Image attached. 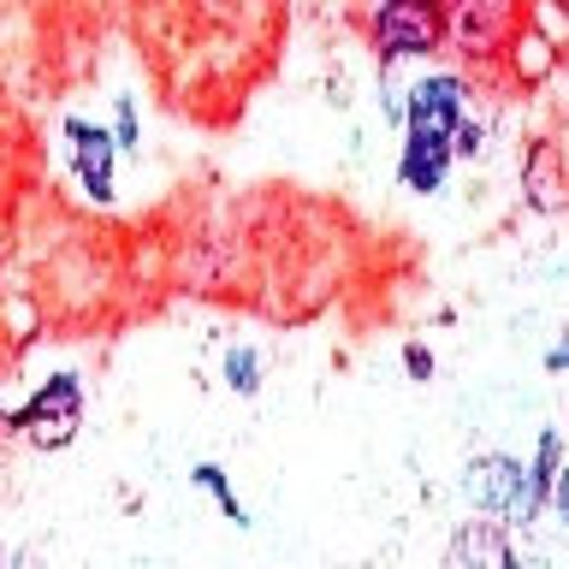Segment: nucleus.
Listing matches in <instances>:
<instances>
[{
  "label": "nucleus",
  "instance_id": "obj_1",
  "mask_svg": "<svg viewBox=\"0 0 569 569\" xmlns=\"http://www.w3.org/2000/svg\"><path fill=\"white\" fill-rule=\"evenodd\" d=\"M462 78H421L409 89V107H403V160H398V178L409 190H439L445 184V167H451V137H457V119H462Z\"/></svg>",
  "mask_w": 569,
  "mask_h": 569
},
{
  "label": "nucleus",
  "instance_id": "obj_2",
  "mask_svg": "<svg viewBox=\"0 0 569 569\" xmlns=\"http://www.w3.org/2000/svg\"><path fill=\"white\" fill-rule=\"evenodd\" d=\"M445 18V42H451L462 60L487 66L498 53H510L528 30V0H439Z\"/></svg>",
  "mask_w": 569,
  "mask_h": 569
},
{
  "label": "nucleus",
  "instance_id": "obj_3",
  "mask_svg": "<svg viewBox=\"0 0 569 569\" xmlns=\"http://www.w3.org/2000/svg\"><path fill=\"white\" fill-rule=\"evenodd\" d=\"M368 36H373L380 66H391V60H427V53L445 48L439 0H380L373 18H368Z\"/></svg>",
  "mask_w": 569,
  "mask_h": 569
},
{
  "label": "nucleus",
  "instance_id": "obj_4",
  "mask_svg": "<svg viewBox=\"0 0 569 569\" xmlns=\"http://www.w3.org/2000/svg\"><path fill=\"white\" fill-rule=\"evenodd\" d=\"M469 498L487 516H498V522H533V510H540V492H533L528 480V462L516 457H480L469 462Z\"/></svg>",
  "mask_w": 569,
  "mask_h": 569
},
{
  "label": "nucleus",
  "instance_id": "obj_5",
  "mask_svg": "<svg viewBox=\"0 0 569 569\" xmlns=\"http://www.w3.org/2000/svg\"><path fill=\"white\" fill-rule=\"evenodd\" d=\"M78 421H83V391L71 373H53V380L36 391V398L18 409V427H24L30 445H42V451H60V445L78 439Z\"/></svg>",
  "mask_w": 569,
  "mask_h": 569
},
{
  "label": "nucleus",
  "instance_id": "obj_6",
  "mask_svg": "<svg viewBox=\"0 0 569 569\" xmlns=\"http://www.w3.org/2000/svg\"><path fill=\"white\" fill-rule=\"evenodd\" d=\"M66 137H71V167H78V184L96 196V202H113V154L119 142L89 119H66Z\"/></svg>",
  "mask_w": 569,
  "mask_h": 569
},
{
  "label": "nucleus",
  "instance_id": "obj_7",
  "mask_svg": "<svg viewBox=\"0 0 569 569\" xmlns=\"http://www.w3.org/2000/svg\"><path fill=\"white\" fill-rule=\"evenodd\" d=\"M445 563L451 569H510L516 563V546L505 540V522L498 516H480V522H462L451 551H445Z\"/></svg>",
  "mask_w": 569,
  "mask_h": 569
},
{
  "label": "nucleus",
  "instance_id": "obj_8",
  "mask_svg": "<svg viewBox=\"0 0 569 569\" xmlns=\"http://www.w3.org/2000/svg\"><path fill=\"white\" fill-rule=\"evenodd\" d=\"M226 386L243 391V398H249V391H261V362H256V350H249V345L226 356Z\"/></svg>",
  "mask_w": 569,
  "mask_h": 569
},
{
  "label": "nucleus",
  "instance_id": "obj_9",
  "mask_svg": "<svg viewBox=\"0 0 569 569\" xmlns=\"http://www.w3.org/2000/svg\"><path fill=\"white\" fill-rule=\"evenodd\" d=\"M196 487H208L213 498H220V510L231 516V522H249V516H243V505H238V492L226 487V475L213 469V462H202V469H196Z\"/></svg>",
  "mask_w": 569,
  "mask_h": 569
},
{
  "label": "nucleus",
  "instance_id": "obj_10",
  "mask_svg": "<svg viewBox=\"0 0 569 569\" xmlns=\"http://www.w3.org/2000/svg\"><path fill=\"white\" fill-rule=\"evenodd\" d=\"M546 505H551V510H558V522L569 528V462H563V469H558V475H551V492H546Z\"/></svg>",
  "mask_w": 569,
  "mask_h": 569
},
{
  "label": "nucleus",
  "instance_id": "obj_11",
  "mask_svg": "<svg viewBox=\"0 0 569 569\" xmlns=\"http://www.w3.org/2000/svg\"><path fill=\"white\" fill-rule=\"evenodd\" d=\"M119 149H124V154H137V113H131V101L119 107Z\"/></svg>",
  "mask_w": 569,
  "mask_h": 569
},
{
  "label": "nucleus",
  "instance_id": "obj_12",
  "mask_svg": "<svg viewBox=\"0 0 569 569\" xmlns=\"http://www.w3.org/2000/svg\"><path fill=\"white\" fill-rule=\"evenodd\" d=\"M403 368L416 373V380H433V356H427L421 345H409V350H403Z\"/></svg>",
  "mask_w": 569,
  "mask_h": 569
},
{
  "label": "nucleus",
  "instance_id": "obj_13",
  "mask_svg": "<svg viewBox=\"0 0 569 569\" xmlns=\"http://www.w3.org/2000/svg\"><path fill=\"white\" fill-rule=\"evenodd\" d=\"M546 368H551V373H563V368H569V332H563V345L546 356Z\"/></svg>",
  "mask_w": 569,
  "mask_h": 569
}]
</instances>
